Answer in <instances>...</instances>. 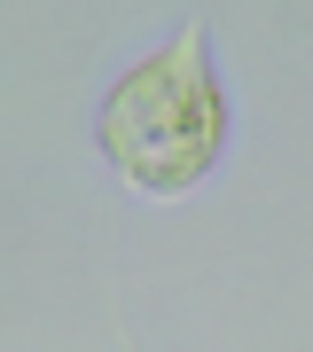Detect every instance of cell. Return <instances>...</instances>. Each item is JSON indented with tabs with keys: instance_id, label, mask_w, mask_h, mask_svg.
<instances>
[{
	"instance_id": "1",
	"label": "cell",
	"mask_w": 313,
	"mask_h": 352,
	"mask_svg": "<svg viewBox=\"0 0 313 352\" xmlns=\"http://www.w3.org/2000/svg\"><path fill=\"white\" fill-rule=\"evenodd\" d=\"M219 141H227V94L212 78V55H204V16H188L157 55H141L110 87V102H102V157L133 188L180 196L219 164Z\"/></svg>"
}]
</instances>
